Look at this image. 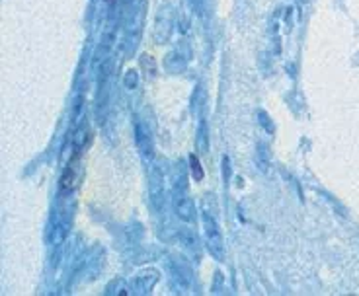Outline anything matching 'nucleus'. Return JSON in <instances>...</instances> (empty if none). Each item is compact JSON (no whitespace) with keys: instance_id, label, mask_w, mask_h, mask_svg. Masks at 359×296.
Segmentation results:
<instances>
[{"instance_id":"nucleus-14","label":"nucleus","mask_w":359,"mask_h":296,"mask_svg":"<svg viewBox=\"0 0 359 296\" xmlns=\"http://www.w3.org/2000/svg\"><path fill=\"white\" fill-rule=\"evenodd\" d=\"M258 119L262 121V123H263V129H266L268 133H273V123H272V119H270V117L266 115V111H260V114H258Z\"/></svg>"},{"instance_id":"nucleus-13","label":"nucleus","mask_w":359,"mask_h":296,"mask_svg":"<svg viewBox=\"0 0 359 296\" xmlns=\"http://www.w3.org/2000/svg\"><path fill=\"white\" fill-rule=\"evenodd\" d=\"M190 166H192V173H194L195 180H197V182H201V180H204V168H201V164H199V160H197V156H195V154L190 156Z\"/></svg>"},{"instance_id":"nucleus-4","label":"nucleus","mask_w":359,"mask_h":296,"mask_svg":"<svg viewBox=\"0 0 359 296\" xmlns=\"http://www.w3.org/2000/svg\"><path fill=\"white\" fill-rule=\"evenodd\" d=\"M165 187L166 185L162 170L156 164H153V168L148 172V201H151V209L155 210V212L162 210V207H165Z\"/></svg>"},{"instance_id":"nucleus-2","label":"nucleus","mask_w":359,"mask_h":296,"mask_svg":"<svg viewBox=\"0 0 359 296\" xmlns=\"http://www.w3.org/2000/svg\"><path fill=\"white\" fill-rule=\"evenodd\" d=\"M201 222H204V240H205V246H207V251H209L215 259L223 261L224 259L223 232H221V226H219L217 219H215L213 215L207 210V207L201 209Z\"/></svg>"},{"instance_id":"nucleus-7","label":"nucleus","mask_w":359,"mask_h":296,"mask_svg":"<svg viewBox=\"0 0 359 296\" xmlns=\"http://www.w3.org/2000/svg\"><path fill=\"white\" fill-rule=\"evenodd\" d=\"M158 279H160V273L156 269H143L131 281L133 293H137V295H148L153 290V287L158 283Z\"/></svg>"},{"instance_id":"nucleus-8","label":"nucleus","mask_w":359,"mask_h":296,"mask_svg":"<svg viewBox=\"0 0 359 296\" xmlns=\"http://www.w3.org/2000/svg\"><path fill=\"white\" fill-rule=\"evenodd\" d=\"M170 275L174 279L176 285L180 287H190L192 281H194V273H192V267L185 263L182 258H172L170 259Z\"/></svg>"},{"instance_id":"nucleus-15","label":"nucleus","mask_w":359,"mask_h":296,"mask_svg":"<svg viewBox=\"0 0 359 296\" xmlns=\"http://www.w3.org/2000/svg\"><path fill=\"white\" fill-rule=\"evenodd\" d=\"M137 72L135 70H129L125 77V88H129V90H133V88H137Z\"/></svg>"},{"instance_id":"nucleus-10","label":"nucleus","mask_w":359,"mask_h":296,"mask_svg":"<svg viewBox=\"0 0 359 296\" xmlns=\"http://www.w3.org/2000/svg\"><path fill=\"white\" fill-rule=\"evenodd\" d=\"M68 232H70V224H68L67 219H59L55 220V224H53V230H51V244H63L65 238L68 236Z\"/></svg>"},{"instance_id":"nucleus-9","label":"nucleus","mask_w":359,"mask_h":296,"mask_svg":"<svg viewBox=\"0 0 359 296\" xmlns=\"http://www.w3.org/2000/svg\"><path fill=\"white\" fill-rule=\"evenodd\" d=\"M185 68V59L180 51H170L165 57V70L170 75H178Z\"/></svg>"},{"instance_id":"nucleus-12","label":"nucleus","mask_w":359,"mask_h":296,"mask_svg":"<svg viewBox=\"0 0 359 296\" xmlns=\"http://www.w3.org/2000/svg\"><path fill=\"white\" fill-rule=\"evenodd\" d=\"M197 143H199V148H201V153H207V148H209V133H207V125L205 121L199 123V134H197Z\"/></svg>"},{"instance_id":"nucleus-5","label":"nucleus","mask_w":359,"mask_h":296,"mask_svg":"<svg viewBox=\"0 0 359 296\" xmlns=\"http://www.w3.org/2000/svg\"><path fill=\"white\" fill-rule=\"evenodd\" d=\"M82 180V164L78 160V156H75L70 164H68L67 168H65V172L61 176V192L63 193H70L72 189H77L78 183Z\"/></svg>"},{"instance_id":"nucleus-1","label":"nucleus","mask_w":359,"mask_h":296,"mask_svg":"<svg viewBox=\"0 0 359 296\" xmlns=\"http://www.w3.org/2000/svg\"><path fill=\"white\" fill-rule=\"evenodd\" d=\"M172 205H174L176 215L178 219L184 222H194L195 220V205L190 192H188V176L185 170L182 168V164H178L172 172Z\"/></svg>"},{"instance_id":"nucleus-3","label":"nucleus","mask_w":359,"mask_h":296,"mask_svg":"<svg viewBox=\"0 0 359 296\" xmlns=\"http://www.w3.org/2000/svg\"><path fill=\"white\" fill-rule=\"evenodd\" d=\"M174 8L170 4H162L155 16V28H153V38L158 45L166 43L170 36H172V29H174Z\"/></svg>"},{"instance_id":"nucleus-16","label":"nucleus","mask_w":359,"mask_h":296,"mask_svg":"<svg viewBox=\"0 0 359 296\" xmlns=\"http://www.w3.org/2000/svg\"><path fill=\"white\" fill-rule=\"evenodd\" d=\"M190 2L194 4L195 10H199V8H201V4H204V0H190Z\"/></svg>"},{"instance_id":"nucleus-6","label":"nucleus","mask_w":359,"mask_h":296,"mask_svg":"<svg viewBox=\"0 0 359 296\" xmlns=\"http://www.w3.org/2000/svg\"><path fill=\"white\" fill-rule=\"evenodd\" d=\"M135 141H137V148H139V154L141 158L145 160V164H151L155 160V146H153V137L148 133L143 123L135 125Z\"/></svg>"},{"instance_id":"nucleus-11","label":"nucleus","mask_w":359,"mask_h":296,"mask_svg":"<svg viewBox=\"0 0 359 296\" xmlns=\"http://www.w3.org/2000/svg\"><path fill=\"white\" fill-rule=\"evenodd\" d=\"M178 236H180V244L184 246V249H188L190 254H199V244H197V238L194 236V232L180 230Z\"/></svg>"}]
</instances>
